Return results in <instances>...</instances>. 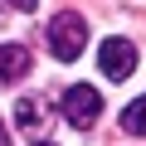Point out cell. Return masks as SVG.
<instances>
[{
    "label": "cell",
    "instance_id": "cell-1",
    "mask_svg": "<svg viewBox=\"0 0 146 146\" xmlns=\"http://www.w3.org/2000/svg\"><path fill=\"white\" fill-rule=\"evenodd\" d=\"M83 44H88V20H83L78 10H63V15H54V20H49V49H54V58H58V63L78 58V54H83Z\"/></svg>",
    "mask_w": 146,
    "mask_h": 146
},
{
    "label": "cell",
    "instance_id": "cell-2",
    "mask_svg": "<svg viewBox=\"0 0 146 146\" xmlns=\"http://www.w3.org/2000/svg\"><path fill=\"white\" fill-rule=\"evenodd\" d=\"M63 117H68V127H93L98 117H102V98H98V88H88V83H73V88H63Z\"/></svg>",
    "mask_w": 146,
    "mask_h": 146
},
{
    "label": "cell",
    "instance_id": "cell-3",
    "mask_svg": "<svg viewBox=\"0 0 146 146\" xmlns=\"http://www.w3.org/2000/svg\"><path fill=\"white\" fill-rule=\"evenodd\" d=\"M98 68L107 73V78L122 83V78H131V68H136V49L112 34V39H102V49H98Z\"/></svg>",
    "mask_w": 146,
    "mask_h": 146
},
{
    "label": "cell",
    "instance_id": "cell-4",
    "mask_svg": "<svg viewBox=\"0 0 146 146\" xmlns=\"http://www.w3.org/2000/svg\"><path fill=\"white\" fill-rule=\"evenodd\" d=\"M25 73H29V49L25 44H0V88L20 83Z\"/></svg>",
    "mask_w": 146,
    "mask_h": 146
},
{
    "label": "cell",
    "instance_id": "cell-5",
    "mask_svg": "<svg viewBox=\"0 0 146 146\" xmlns=\"http://www.w3.org/2000/svg\"><path fill=\"white\" fill-rule=\"evenodd\" d=\"M15 122L39 136V131L49 127V102H44V98H20V102H15Z\"/></svg>",
    "mask_w": 146,
    "mask_h": 146
},
{
    "label": "cell",
    "instance_id": "cell-6",
    "mask_svg": "<svg viewBox=\"0 0 146 146\" xmlns=\"http://www.w3.org/2000/svg\"><path fill=\"white\" fill-rule=\"evenodd\" d=\"M122 131L127 136H146V98H136V102L122 107Z\"/></svg>",
    "mask_w": 146,
    "mask_h": 146
},
{
    "label": "cell",
    "instance_id": "cell-7",
    "mask_svg": "<svg viewBox=\"0 0 146 146\" xmlns=\"http://www.w3.org/2000/svg\"><path fill=\"white\" fill-rule=\"evenodd\" d=\"M0 5H10V10H39V0H0Z\"/></svg>",
    "mask_w": 146,
    "mask_h": 146
},
{
    "label": "cell",
    "instance_id": "cell-8",
    "mask_svg": "<svg viewBox=\"0 0 146 146\" xmlns=\"http://www.w3.org/2000/svg\"><path fill=\"white\" fill-rule=\"evenodd\" d=\"M0 146H10V136H5V127H0Z\"/></svg>",
    "mask_w": 146,
    "mask_h": 146
},
{
    "label": "cell",
    "instance_id": "cell-9",
    "mask_svg": "<svg viewBox=\"0 0 146 146\" xmlns=\"http://www.w3.org/2000/svg\"><path fill=\"white\" fill-rule=\"evenodd\" d=\"M39 146H49V141H39Z\"/></svg>",
    "mask_w": 146,
    "mask_h": 146
}]
</instances>
